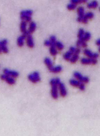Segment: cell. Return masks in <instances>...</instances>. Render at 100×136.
<instances>
[{"label":"cell","instance_id":"6da1fadb","mask_svg":"<svg viewBox=\"0 0 100 136\" xmlns=\"http://www.w3.org/2000/svg\"><path fill=\"white\" fill-rule=\"evenodd\" d=\"M50 84L52 87L51 95L52 98L54 99H57L58 98V85L56 82V79H53L50 80Z\"/></svg>","mask_w":100,"mask_h":136},{"label":"cell","instance_id":"7a4b0ae2","mask_svg":"<svg viewBox=\"0 0 100 136\" xmlns=\"http://www.w3.org/2000/svg\"><path fill=\"white\" fill-rule=\"evenodd\" d=\"M33 14L32 10H24L20 13V17L23 21L26 22H30L31 21V16Z\"/></svg>","mask_w":100,"mask_h":136},{"label":"cell","instance_id":"3957f363","mask_svg":"<svg viewBox=\"0 0 100 136\" xmlns=\"http://www.w3.org/2000/svg\"><path fill=\"white\" fill-rule=\"evenodd\" d=\"M56 80L57 83L58 84V87L59 88L60 95L62 97H65L67 95V92L65 85L63 83L61 82L60 80L58 78L56 79Z\"/></svg>","mask_w":100,"mask_h":136},{"label":"cell","instance_id":"277c9868","mask_svg":"<svg viewBox=\"0 0 100 136\" xmlns=\"http://www.w3.org/2000/svg\"><path fill=\"white\" fill-rule=\"evenodd\" d=\"M28 79L30 81L33 83H36L40 80L39 74L37 72H35L31 74L28 76Z\"/></svg>","mask_w":100,"mask_h":136},{"label":"cell","instance_id":"5b68a950","mask_svg":"<svg viewBox=\"0 0 100 136\" xmlns=\"http://www.w3.org/2000/svg\"><path fill=\"white\" fill-rule=\"evenodd\" d=\"M74 76L81 82L87 83L89 82V80L88 77L83 76L81 73L78 72L74 73Z\"/></svg>","mask_w":100,"mask_h":136},{"label":"cell","instance_id":"8992f818","mask_svg":"<svg viewBox=\"0 0 100 136\" xmlns=\"http://www.w3.org/2000/svg\"><path fill=\"white\" fill-rule=\"evenodd\" d=\"M97 61L96 59L93 58H83L81 60V63L83 64L88 65L93 64L95 65L97 64Z\"/></svg>","mask_w":100,"mask_h":136},{"label":"cell","instance_id":"52a82bcc","mask_svg":"<svg viewBox=\"0 0 100 136\" xmlns=\"http://www.w3.org/2000/svg\"><path fill=\"white\" fill-rule=\"evenodd\" d=\"M77 12L78 15V17L77 19V21L78 22H82V19L84 16V9L82 7H80L77 9Z\"/></svg>","mask_w":100,"mask_h":136},{"label":"cell","instance_id":"ba28073f","mask_svg":"<svg viewBox=\"0 0 100 136\" xmlns=\"http://www.w3.org/2000/svg\"><path fill=\"white\" fill-rule=\"evenodd\" d=\"M83 53L84 54L89 58L96 59L99 56L97 53H92L91 51L88 49H86L84 50Z\"/></svg>","mask_w":100,"mask_h":136},{"label":"cell","instance_id":"9c48e42d","mask_svg":"<svg viewBox=\"0 0 100 136\" xmlns=\"http://www.w3.org/2000/svg\"><path fill=\"white\" fill-rule=\"evenodd\" d=\"M4 72L8 76H11L12 77H16L19 76V73L17 71L10 70L7 69H4Z\"/></svg>","mask_w":100,"mask_h":136},{"label":"cell","instance_id":"30bf717a","mask_svg":"<svg viewBox=\"0 0 100 136\" xmlns=\"http://www.w3.org/2000/svg\"><path fill=\"white\" fill-rule=\"evenodd\" d=\"M7 40L4 39L0 42V48L1 51L3 52L4 53H7L8 52V50L7 47Z\"/></svg>","mask_w":100,"mask_h":136},{"label":"cell","instance_id":"8fae6325","mask_svg":"<svg viewBox=\"0 0 100 136\" xmlns=\"http://www.w3.org/2000/svg\"><path fill=\"white\" fill-rule=\"evenodd\" d=\"M94 14L91 12H88L84 16L83 18L82 19V22L84 24H87L89 20L93 18Z\"/></svg>","mask_w":100,"mask_h":136},{"label":"cell","instance_id":"7c38bea8","mask_svg":"<svg viewBox=\"0 0 100 136\" xmlns=\"http://www.w3.org/2000/svg\"><path fill=\"white\" fill-rule=\"evenodd\" d=\"M26 43L27 46L30 48H33L34 46V43L32 36L30 34L28 33L27 36Z\"/></svg>","mask_w":100,"mask_h":136},{"label":"cell","instance_id":"4fadbf2b","mask_svg":"<svg viewBox=\"0 0 100 136\" xmlns=\"http://www.w3.org/2000/svg\"><path fill=\"white\" fill-rule=\"evenodd\" d=\"M27 35L23 34L21 36L18 38L17 39V44L19 47H21L23 46L24 44V41L27 37Z\"/></svg>","mask_w":100,"mask_h":136},{"label":"cell","instance_id":"5bb4252c","mask_svg":"<svg viewBox=\"0 0 100 136\" xmlns=\"http://www.w3.org/2000/svg\"><path fill=\"white\" fill-rule=\"evenodd\" d=\"M26 22L22 21L21 23L20 28L21 31L23 34L27 35L29 32L26 30Z\"/></svg>","mask_w":100,"mask_h":136},{"label":"cell","instance_id":"9a60e30c","mask_svg":"<svg viewBox=\"0 0 100 136\" xmlns=\"http://www.w3.org/2000/svg\"><path fill=\"white\" fill-rule=\"evenodd\" d=\"M44 63L50 71L53 68V64L51 60L49 58H46L44 60Z\"/></svg>","mask_w":100,"mask_h":136},{"label":"cell","instance_id":"2e32d148","mask_svg":"<svg viewBox=\"0 0 100 136\" xmlns=\"http://www.w3.org/2000/svg\"><path fill=\"white\" fill-rule=\"evenodd\" d=\"M36 28V24L35 23L33 22H31L30 24L28 32L30 34L33 33L35 30Z\"/></svg>","mask_w":100,"mask_h":136},{"label":"cell","instance_id":"e0dca14e","mask_svg":"<svg viewBox=\"0 0 100 136\" xmlns=\"http://www.w3.org/2000/svg\"><path fill=\"white\" fill-rule=\"evenodd\" d=\"M98 3L96 0H93L92 2L88 4L87 7L88 9H95L98 6Z\"/></svg>","mask_w":100,"mask_h":136},{"label":"cell","instance_id":"ac0fdd59","mask_svg":"<svg viewBox=\"0 0 100 136\" xmlns=\"http://www.w3.org/2000/svg\"><path fill=\"white\" fill-rule=\"evenodd\" d=\"M74 54V53L73 52L69 50L67 52L64 54V55H63V58H64V59L66 60H70L71 57Z\"/></svg>","mask_w":100,"mask_h":136},{"label":"cell","instance_id":"d6986e66","mask_svg":"<svg viewBox=\"0 0 100 136\" xmlns=\"http://www.w3.org/2000/svg\"><path fill=\"white\" fill-rule=\"evenodd\" d=\"M77 47H82L84 48H86L87 47V45L86 42L85 41L82 39H79L77 42Z\"/></svg>","mask_w":100,"mask_h":136},{"label":"cell","instance_id":"ffe728a7","mask_svg":"<svg viewBox=\"0 0 100 136\" xmlns=\"http://www.w3.org/2000/svg\"><path fill=\"white\" fill-rule=\"evenodd\" d=\"M70 84L72 86L75 87H78L79 88L80 85H81L82 82L80 81H77V80H70Z\"/></svg>","mask_w":100,"mask_h":136},{"label":"cell","instance_id":"44dd1931","mask_svg":"<svg viewBox=\"0 0 100 136\" xmlns=\"http://www.w3.org/2000/svg\"><path fill=\"white\" fill-rule=\"evenodd\" d=\"M79 58L78 55L77 54H74L70 59V62L72 64H74L77 62Z\"/></svg>","mask_w":100,"mask_h":136},{"label":"cell","instance_id":"7402d4cb","mask_svg":"<svg viewBox=\"0 0 100 136\" xmlns=\"http://www.w3.org/2000/svg\"><path fill=\"white\" fill-rule=\"evenodd\" d=\"M62 70V68L61 67L59 66L55 67H53L50 71L54 73H57L60 72H61Z\"/></svg>","mask_w":100,"mask_h":136},{"label":"cell","instance_id":"603a6c76","mask_svg":"<svg viewBox=\"0 0 100 136\" xmlns=\"http://www.w3.org/2000/svg\"><path fill=\"white\" fill-rule=\"evenodd\" d=\"M4 80H6L8 83L11 84V85L14 84L15 83V80L13 78H12V77H11L10 76H8L7 75L6 77Z\"/></svg>","mask_w":100,"mask_h":136},{"label":"cell","instance_id":"cb8c5ba5","mask_svg":"<svg viewBox=\"0 0 100 136\" xmlns=\"http://www.w3.org/2000/svg\"><path fill=\"white\" fill-rule=\"evenodd\" d=\"M50 42V47H55L56 42V38L54 36H52L50 38L49 40Z\"/></svg>","mask_w":100,"mask_h":136},{"label":"cell","instance_id":"d4e9b609","mask_svg":"<svg viewBox=\"0 0 100 136\" xmlns=\"http://www.w3.org/2000/svg\"><path fill=\"white\" fill-rule=\"evenodd\" d=\"M91 38V33H90V32H87L85 33L83 37V38L81 39L87 42L90 40Z\"/></svg>","mask_w":100,"mask_h":136},{"label":"cell","instance_id":"484cf974","mask_svg":"<svg viewBox=\"0 0 100 136\" xmlns=\"http://www.w3.org/2000/svg\"><path fill=\"white\" fill-rule=\"evenodd\" d=\"M49 51L50 54L53 56H56L58 53V52L55 47H50Z\"/></svg>","mask_w":100,"mask_h":136},{"label":"cell","instance_id":"4316f807","mask_svg":"<svg viewBox=\"0 0 100 136\" xmlns=\"http://www.w3.org/2000/svg\"><path fill=\"white\" fill-rule=\"evenodd\" d=\"M84 31L83 29H80L78 33V37L79 39H81L83 38L85 34Z\"/></svg>","mask_w":100,"mask_h":136},{"label":"cell","instance_id":"83f0119b","mask_svg":"<svg viewBox=\"0 0 100 136\" xmlns=\"http://www.w3.org/2000/svg\"><path fill=\"white\" fill-rule=\"evenodd\" d=\"M55 47L59 51H61L64 48L63 44L60 41L56 42Z\"/></svg>","mask_w":100,"mask_h":136},{"label":"cell","instance_id":"f1b7e54d","mask_svg":"<svg viewBox=\"0 0 100 136\" xmlns=\"http://www.w3.org/2000/svg\"><path fill=\"white\" fill-rule=\"evenodd\" d=\"M77 7V5L73 4H68L67 8L68 10H74Z\"/></svg>","mask_w":100,"mask_h":136},{"label":"cell","instance_id":"f546056e","mask_svg":"<svg viewBox=\"0 0 100 136\" xmlns=\"http://www.w3.org/2000/svg\"><path fill=\"white\" fill-rule=\"evenodd\" d=\"M70 1H71V3L74 4L75 5L80 4L79 0H70Z\"/></svg>","mask_w":100,"mask_h":136},{"label":"cell","instance_id":"4dcf8cb0","mask_svg":"<svg viewBox=\"0 0 100 136\" xmlns=\"http://www.w3.org/2000/svg\"><path fill=\"white\" fill-rule=\"evenodd\" d=\"M44 44L46 46H50V42L49 40H46L44 42Z\"/></svg>","mask_w":100,"mask_h":136},{"label":"cell","instance_id":"1f68e13d","mask_svg":"<svg viewBox=\"0 0 100 136\" xmlns=\"http://www.w3.org/2000/svg\"><path fill=\"white\" fill-rule=\"evenodd\" d=\"M79 88L82 90H84L85 89V87L84 85L83 84H82L81 85H80Z\"/></svg>","mask_w":100,"mask_h":136},{"label":"cell","instance_id":"d6a6232c","mask_svg":"<svg viewBox=\"0 0 100 136\" xmlns=\"http://www.w3.org/2000/svg\"><path fill=\"white\" fill-rule=\"evenodd\" d=\"M96 44L98 46H100V39L97 40L96 42Z\"/></svg>","mask_w":100,"mask_h":136},{"label":"cell","instance_id":"836d02e7","mask_svg":"<svg viewBox=\"0 0 100 136\" xmlns=\"http://www.w3.org/2000/svg\"><path fill=\"white\" fill-rule=\"evenodd\" d=\"M80 0V4L85 3L87 1V0Z\"/></svg>","mask_w":100,"mask_h":136},{"label":"cell","instance_id":"e575fe53","mask_svg":"<svg viewBox=\"0 0 100 136\" xmlns=\"http://www.w3.org/2000/svg\"><path fill=\"white\" fill-rule=\"evenodd\" d=\"M99 52H100V48H99Z\"/></svg>","mask_w":100,"mask_h":136},{"label":"cell","instance_id":"d590c367","mask_svg":"<svg viewBox=\"0 0 100 136\" xmlns=\"http://www.w3.org/2000/svg\"><path fill=\"white\" fill-rule=\"evenodd\" d=\"M1 52V50L0 48V53Z\"/></svg>","mask_w":100,"mask_h":136},{"label":"cell","instance_id":"8d00e7d4","mask_svg":"<svg viewBox=\"0 0 100 136\" xmlns=\"http://www.w3.org/2000/svg\"></svg>","mask_w":100,"mask_h":136},{"label":"cell","instance_id":"74e56055","mask_svg":"<svg viewBox=\"0 0 100 136\" xmlns=\"http://www.w3.org/2000/svg\"></svg>","mask_w":100,"mask_h":136}]
</instances>
